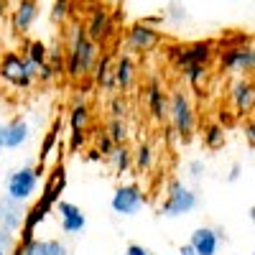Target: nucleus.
I'll return each mask as SVG.
<instances>
[{
    "label": "nucleus",
    "mask_w": 255,
    "mask_h": 255,
    "mask_svg": "<svg viewBox=\"0 0 255 255\" xmlns=\"http://www.w3.org/2000/svg\"><path fill=\"white\" fill-rule=\"evenodd\" d=\"M108 33H110V18H108L105 10H97L95 18H92V26H90V36L92 38H102Z\"/></svg>",
    "instance_id": "nucleus-17"
},
{
    "label": "nucleus",
    "mask_w": 255,
    "mask_h": 255,
    "mask_svg": "<svg viewBox=\"0 0 255 255\" xmlns=\"http://www.w3.org/2000/svg\"><path fill=\"white\" fill-rule=\"evenodd\" d=\"M3 13H5V0H0V18H3Z\"/></svg>",
    "instance_id": "nucleus-38"
},
{
    "label": "nucleus",
    "mask_w": 255,
    "mask_h": 255,
    "mask_svg": "<svg viewBox=\"0 0 255 255\" xmlns=\"http://www.w3.org/2000/svg\"><path fill=\"white\" fill-rule=\"evenodd\" d=\"M36 186H38V171L31 168V166H23V168H15V171L8 176L5 194L18 199V202H26L28 197H33Z\"/></svg>",
    "instance_id": "nucleus-2"
},
{
    "label": "nucleus",
    "mask_w": 255,
    "mask_h": 255,
    "mask_svg": "<svg viewBox=\"0 0 255 255\" xmlns=\"http://www.w3.org/2000/svg\"><path fill=\"white\" fill-rule=\"evenodd\" d=\"M240 174H243V166H240V163H232V168H230V176H227V181H230V184H235V181L240 179Z\"/></svg>",
    "instance_id": "nucleus-34"
},
{
    "label": "nucleus",
    "mask_w": 255,
    "mask_h": 255,
    "mask_svg": "<svg viewBox=\"0 0 255 255\" xmlns=\"http://www.w3.org/2000/svg\"><path fill=\"white\" fill-rule=\"evenodd\" d=\"M171 120L181 135H189L191 128H194V113H191V105L184 95H174L171 100Z\"/></svg>",
    "instance_id": "nucleus-9"
},
{
    "label": "nucleus",
    "mask_w": 255,
    "mask_h": 255,
    "mask_svg": "<svg viewBox=\"0 0 255 255\" xmlns=\"http://www.w3.org/2000/svg\"><path fill=\"white\" fill-rule=\"evenodd\" d=\"M97 145H100V151H102L105 156H110L113 148H115V140H113L110 135H100V138H97Z\"/></svg>",
    "instance_id": "nucleus-29"
},
{
    "label": "nucleus",
    "mask_w": 255,
    "mask_h": 255,
    "mask_svg": "<svg viewBox=\"0 0 255 255\" xmlns=\"http://www.w3.org/2000/svg\"><path fill=\"white\" fill-rule=\"evenodd\" d=\"M143 204H145V197H143V191H140L138 184H125V186H120L115 194H113V202H110V207H113L115 215H125V217L138 215V212L143 209Z\"/></svg>",
    "instance_id": "nucleus-5"
},
{
    "label": "nucleus",
    "mask_w": 255,
    "mask_h": 255,
    "mask_svg": "<svg viewBox=\"0 0 255 255\" xmlns=\"http://www.w3.org/2000/svg\"><path fill=\"white\" fill-rule=\"evenodd\" d=\"M82 140H84V133H82V130H74V138H72V145L77 148V145H79Z\"/></svg>",
    "instance_id": "nucleus-36"
},
{
    "label": "nucleus",
    "mask_w": 255,
    "mask_h": 255,
    "mask_svg": "<svg viewBox=\"0 0 255 255\" xmlns=\"http://www.w3.org/2000/svg\"><path fill=\"white\" fill-rule=\"evenodd\" d=\"M87 120H90V110L84 108V105H77L72 110V130H84Z\"/></svg>",
    "instance_id": "nucleus-20"
},
{
    "label": "nucleus",
    "mask_w": 255,
    "mask_h": 255,
    "mask_svg": "<svg viewBox=\"0 0 255 255\" xmlns=\"http://www.w3.org/2000/svg\"><path fill=\"white\" fill-rule=\"evenodd\" d=\"M204 140H207L209 148H220L225 143V130H222L220 125H212L209 130H207V135H204Z\"/></svg>",
    "instance_id": "nucleus-22"
},
{
    "label": "nucleus",
    "mask_w": 255,
    "mask_h": 255,
    "mask_svg": "<svg viewBox=\"0 0 255 255\" xmlns=\"http://www.w3.org/2000/svg\"><path fill=\"white\" fill-rule=\"evenodd\" d=\"M168 18L176 20V23H181V20L186 18V8H181V3H171V13H168Z\"/></svg>",
    "instance_id": "nucleus-31"
},
{
    "label": "nucleus",
    "mask_w": 255,
    "mask_h": 255,
    "mask_svg": "<svg viewBox=\"0 0 255 255\" xmlns=\"http://www.w3.org/2000/svg\"><path fill=\"white\" fill-rule=\"evenodd\" d=\"M148 100H151V113L156 120L163 118V97H161V90L158 84H151V90H148Z\"/></svg>",
    "instance_id": "nucleus-18"
},
{
    "label": "nucleus",
    "mask_w": 255,
    "mask_h": 255,
    "mask_svg": "<svg viewBox=\"0 0 255 255\" xmlns=\"http://www.w3.org/2000/svg\"><path fill=\"white\" fill-rule=\"evenodd\" d=\"M23 217H26V209L18 199L13 197H0V227H5L10 232H18L23 227Z\"/></svg>",
    "instance_id": "nucleus-6"
},
{
    "label": "nucleus",
    "mask_w": 255,
    "mask_h": 255,
    "mask_svg": "<svg viewBox=\"0 0 255 255\" xmlns=\"http://www.w3.org/2000/svg\"><path fill=\"white\" fill-rule=\"evenodd\" d=\"M13 235H15V232H10V230H5V227H0V248H3L5 253H10L13 245H15Z\"/></svg>",
    "instance_id": "nucleus-28"
},
{
    "label": "nucleus",
    "mask_w": 255,
    "mask_h": 255,
    "mask_svg": "<svg viewBox=\"0 0 255 255\" xmlns=\"http://www.w3.org/2000/svg\"><path fill=\"white\" fill-rule=\"evenodd\" d=\"M253 61H255V54L253 49H230L222 54V67L225 69H238V72H250L253 69Z\"/></svg>",
    "instance_id": "nucleus-12"
},
{
    "label": "nucleus",
    "mask_w": 255,
    "mask_h": 255,
    "mask_svg": "<svg viewBox=\"0 0 255 255\" xmlns=\"http://www.w3.org/2000/svg\"><path fill=\"white\" fill-rule=\"evenodd\" d=\"M113 79H115V84H120L123 90L130 87V79H133V61H130V56H123L118 61V67L113 72Z\"/></svg>",
    "instance_id": "nucleus-16"
},
{
    "label": "nucleus",
    "mask_w": 255,
    "mask_h": 255,
    "mask_svg": "<svg viewBox=\"0 0 255 255\" xmlns=\"http://www.w3.org/2000/svg\"><path fill=\"white\" fill-rule=\"evenodd\" d=\"M67 10H69V0H56V3H54V13H51V18H54V20H59V18L67 15Z\"/></svg>",
    "instance_id": "nucleus-30"
},
{
    "label": "nucleus",
    "mask_w": 255,
    "mask_h": 255,
    "mask_svg": "<svg viewBox=\"0 0 255 255\" xmlns=\"http://www.w3.org/2000/svg\"><path fill=\"white\" fill-rule=\"evenodd\" d=\"M179 64L181 67H189V64H204L209 56H212V44H204V41H199V44H191L186 49H179Z\"/></svg>",
    "instance_id": "nucleus-13"
},
{
    "label": "nucleus",
    "mask_w": 255,
    "mask_h": 255,
    "mask_svg": "<svg viewBox=\"0 0 255 255\" xmlns=\"http://www.w3.org/2000/svg\"><path fill=\"white\" fill-rule=\"evenodd\" d=\"M204 168H207L204 161H191V163H189V176H191V179H202Z\"/></svg>",
    "instance_id": "nucleus-32"
},
{
    "label": "nucleus",
    "mask_w": 255,
    "mask_h": 255,
    "mask_svg": "<svg viewBox=\"0 0 255 255\" xmlns=\"http://www.w3.org/2000/svg\"><path fill=\"white\" fill-rule=\"evenodd\" d=\"M20 255H44V240L31 238L28 243H23V248H20Z\"/></svg>",
    "instance_id": "nucleus-25"
},
{
    "label": "nucleus",
    "mask_w": 255,
    "mask_h": 255,
    "mask_svg": "<svg viewBox=\"0 0 255 255\" xmlns=\"http://www.w3.org/2000/svg\"><path fill=\"white\" fill-rule=\"evenodd\" d=\"M232 100H235L238 113H248L253 108V84L248 79L235 82V87H232Z\"/></svg>",
    "instance_id": "nucleus-15"
},
{
    "label": "nucleus",
    "mask_w": 255,
    "mask_h": 255,
    "mask_svg": "<svg viewBox=\"0 0 255 255\" xmlns=\"http://www.w3.org/2000/svg\"><path fill=\"white\" fill-rule=\"evenodd\" d=\"M220 238H225V235H220L217 230H212V227H197L194 232H191L189 245L194 248L197 255H217Z\"/></svg>",
    "instance_id": "nucleus-8"
},
{
    "label": "nucleus",
    "mask_w": 255,
    "mask_h": 255,
    "mask_svg": "<svg viewBox=\"0 0 255 255\" xmlns=\"http://www.w3.org/2000/svg\"><path fill=\"white\" fill-rule=\"evenodd\" d=\"M44 255H67V245L61 240H44Z\"/></svg>",
    "instance_id": "nucleus-27"
},
{
    "label": "nucleus",
    "mask_w": 255,
    "mask_h": 255,
    "mask_svg": "<svg viewBox=\"0 0 255 255\" xmlns=\"http://www.w3.org/2000/svg\"><path fill=\"white\" fill-rule=\"evenodd\" d=\"M46 56H49V51H46V46L41 44V41H33V44L28 46V61L36 64V69L41 67V64H46Z\"/></svg>",
    "instance_id": "nucleus-19"
},
{
    "label": "nucleus",
    "mask_w": 255,
    "mask_h": 255,
    "mask_svg": "<svg viewBox=\"0 0 255 255\" xmlns=\"http://www.w3.org/2000/svg\"><path fill=\"white\" fill-rule=\"evenodd\" d=\"M128 41H130V46L138 49V51H148V49H153L158 44V31L151 28V26H145V23H138L130 28V33H128Z\"/></svg>",
    "instance_id": "nucleus-11"
},
{
    "label": "nucleus",
    "mask_w": 255,
    "mask_h": 255,
    "mask_svg": "<svg viewBox=\"0 0 255 255\" xmlns=\"http://www.w3.org/2000/svg\"><path fill=\"white\" fill-rule=\"evenodd\" d=\"M110 138H113L115 143H123V140L128 138L125 123H120V118H115V120H113V125H110Z\"/></svg>",
    "instance_id": "nucleus-26"
},
{
    "label": "nucleus",
    "mask_w": 255,
    "mask_h": 255,
    "mask_svg": "<svg viewBox=\"0 0 255 255\" xmlns=\"http://www.w3.org/2000/svg\"><path fill=\"white\" fill-rule=\"evenodd\" d=\"M0 255H8V253H5V250H3V248H0Z\"/></svg>",
    "instance_id": "nucleus-39"
},
{
    "label": "nucleus",
    "mask_w": 255,
    "mask_h": 255,
    "mask_svg": "<svg viewBox=\"0 0 255 255\" xmlns=\"http://www.w3.org/2000/svg\"><path fill=\"white\" fill-rule=\"evenodd\" d=\"M36 8H38V5H36V0H20L18 8H15V15H13V26H15V31H28V28H31V23H33L36 15H38Z\"/></svg>",
    "instance_id": "nucleus-14"
},
{
    "label": "nucleus",
    "mask_w": 255,
    "mask_h": 255,
    "mask_svg": "<svg viewBox=\"0 0 255 255\" xmlns=\"http://www.w3.org/2000/svg\"><path fill=\"white\" fill-rule=\"evenodd\" d=\"M110 156H113L115 168H118L120 174H125L128 168H130V153H128L125 148H113V153H110Z\"/></svg>",
    "instance_id": "nucleus-21"
},
{
    "label": "nucleus",
    "mask_w": 255,
    "mask_h": 255,
    "mask_svg": "<svg viewBox=\"0 0 255 255\" xmlns=\"http://www.w3.org/2000/svg\"><path fill=\"white\" fill-rule=\"evenodd\" d=\"M56 212L61 217V230L67 232V235H77V232H82L84 225H87V217H84L82 209L72 202H56Z\"/></svg>",
    "instance_id": "nucleus-7"
},
{
    "label": "nucleus",
    "mask_w": 255,
    "mask_h": 255,
    "mask_svg": "<svg viewBox=\"0 0 255 255\" xmlns=\"http://www.w3.org/2000/svg\"><path fill=\"white\" fill-rule=\"evenodd\" d=\"M125 255H156L153 250H148V248H143V245H128V250H125Z\"/></svg>",
    "instance_id": "nucleus-33"
},
{
    "label": "nucleus",
    "mask_w": 255,
    "mask_h": 255,
    "mask_svg": "<svg viewBox=\"0 0 255 255\" xmlns=\"http://www.w3.org/2000/svg\"><path fill=\"white\" fill-rule=\"evenodd\" d=\"M0 156H3V145H0Z\"/></svg>",
    "instance_id": "nucleus-40"
},
{
    "label": "nucleus",
    "mask_w": 255,
    "mask_h": 255,
    "mask_svg": "<svg viewBox=\"0 0 255 255\" xmlns=\"http://www.w3.org/2000/svg\"><path fill=\"white\" fill-rule=\"evenodd\" d=\"M184 72H186V79L191 84H199V79L207 74L204 72V64H189V67H184Z\"/></svg>",
    "instance_id": "nucleus-24"
},
{
    "label": "nucleus",
    "mask_w": 255,
    "mask_h": 255,
    "mask_svg": "<svg viewBox=\"0 0 255 255\" xmlns=\"http://www.w3.org/2000/svg\"><path fill=\"white\" fill-rule=\"evenodd\" d=\"M179 255H197V253H194V248H191V245H181Z\"/></svg>",
    "instance_id": "nucleus-37"
},
{
    "label": "nucleus",
    "mask_w": 255,
    "mask_h": 255,
    "mask_svg": "<svg viewBox=\"0 0 255 255\" xmlns=\"http://www.w3.org/2000/svg\"><path fill=\"white\" fill-rule=\"evenodd\" d=\"M0 74L15 87H28L36 74V64L28 59H20L18 54H5L3 64H0Z\"/></svg>",
    "instance_id": "nucleus-4"
},
{
    "label": "nucleus",
    "mask_w": 255,
    "mask_h": 255,
    "mask_svg": "<svg viewBox=\"0 0 255 255\" xmlns=\"http://www.w3.org/2000/svg\"><path fill=\"white\" fill-rule=\"evenodd\" d=\"M135 163H138L140 171H148V168H151V163H153V151H151V148L140 145V148H138V156H135Z\"/></svg>",
    "instance_id": "nucleus-23"
},
{
    "label": "nucleus",
    "mask_w": 255,
    "mask_h": 255,
    "mask_svg": "<svg viewBox=\"0 0 255 255\" xmlns=\"http://www.w3.org/2000/svg\"><path fill=\"white\" fill-rule=\"evenodd\" d=\"M197 209V194L186 189L179 179L168 181V194L166 202L161 204V217H181Z\"/></svg>",
    "instance_id": "nucleus-1"
},
{
    "label": "nucleus",
    "mask_w": 255,
    "mask_h": 255,
    "mask_svg": "<svg viewBox=\"0 0 255 255\" xmlns=\"http://www.w3.org/2000/svg\"><path fill=\"white\" fill-rule=\"evenodd\" d=\"M113 115H115V118H123V115H125V102H123V100H115V102H113Z\"/></svg>",
    "instance_id": "nucleus-35"
},
{
    "label": "nucleus",
    "mask_w": 255,
    "mask_h": 255,
    "mask_svg": "<svg viewBox=\"0 0 255 255\" xmlns=\"http://www.w3.org/2000/svg\"><path fill=\"white\" fill-rule=\"evenodd\" d=\"M28 140V125L23 120H10L0 125V145L3 148H18Z\"/></svg>",
    "instance_id": "nucleus-10"
},
{
    "label": "nucleus",
    "mask_w": 255,
    "mask_h": 255,
    "mask_svg": "<svg viewBox=\"0 0 255 255\" xmlns=\"http://www.w3.org/2000/svg\"><path fill=\"white\" fill-rule=\"evenodd\" d=\"M95 61V46L92 41L87 38L82 28H74V41H72V59H69V74H84L90 72Z\"/></svg>",
    "instance_id": "nucleus-3"
}]
</instances>
